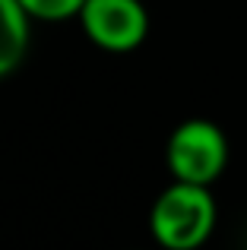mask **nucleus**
Segmentation results:
<instances>
[{
	"label": "nucleus",
	"mask_w": 247,
	"mask_h": 250,
	"mask_svg": "<svg viewBox=\"0 0 247 250\" xmlns=\"http://www.w3.org/2000/svg\"><path fill=\"white\" fill-rule=\"evenodd\" d=\"M219 206L203 184L171 181L149 209V234L162 250H200L216 231Z\"/></svg>",
	"instance_id": "obj_1"
},
{
	"label": "nucleus",
	"mask_w": 247,
	"mask_h": 250,
	"mask_svg": "<svg viewBox=\"0 0 247 250\" xmlns=\"http://www.w3.org/2000/svg\"><path fill=\"white\" fill-rule=\"evenodd\" d=\"M165 165L174 181L212 187L228 165V136L206 117L181 121L168 136Z\"/></svg>",
	"instance_id": "obj_2"
},
{
	"label": "nucleus",
	"mask_w": 247,
	"mask_h": 250,
	"mask_svg": "<svg viewBox=\"0 0 247 250\" xmlns=\"http://www.w3.org/2000/svg\"><path fill=\"white\" fill-rule=\"evenodd\" d=\"M76 19L89 42L108 54H130L149 35L143 0H86Z\"/></svg>",
	"instance_id": "obj_3"
},
{
	"label": "nucleus",
	"mask_w": 247,
	"mask_h": 250,
	"mask_svg": "<svg viewBox=\"0 0 247 250\" xmlns=\"http://www.w3.org/2000/svg\"><path fill=\"white\" fill-rule=\"evenodd\" d=\"M32 16L19 0H0V80L16 73L29 54Z\"/></svg>",
	"instance_id": "obj_4"
},
{
	"label": "nucleus",
	"mask_w": 247,
	"mask_h": 250,
	"mask_svg": "<svg viewBox=\"0 0 247 250\" xmlns=\"http://www.w3.org/2000/svg\"><path fill=\"white\" fill-rule=\"evenodd\" d=\"M22 10L38 22H63V19H76L86 0H19Z\"/></svg>",
	"instance_id": "obj_5"
}]
</instances>
